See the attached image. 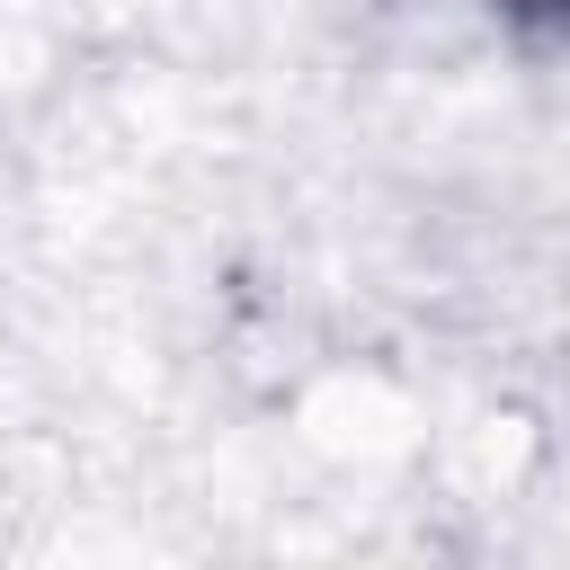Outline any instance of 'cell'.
<instances>
[{
  "instance_id": "cell-1",
  "label": "cell",
  "mask_w": 570,
  "mask_h": 570,
  "mask_svg": "<svg viewBox=\"0 0 570 570\" xmlns=\"http://www.w3.org/2000/svg\"><path fill=\"white\" fill-rule=\"evenodd\" d=\"M517 45H534V53H570V0H481Z\"/></svg>"
}]
</instances>
